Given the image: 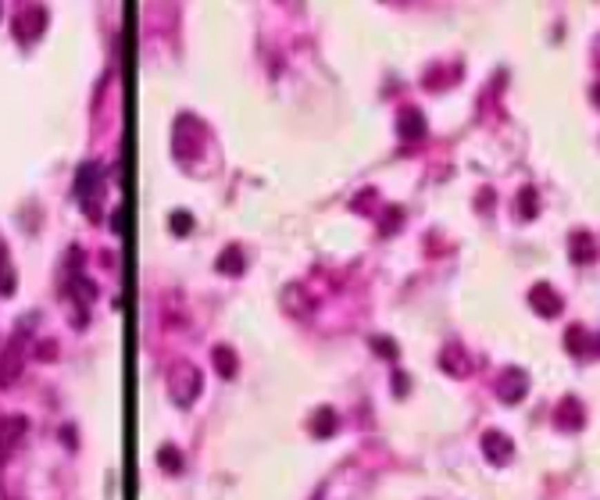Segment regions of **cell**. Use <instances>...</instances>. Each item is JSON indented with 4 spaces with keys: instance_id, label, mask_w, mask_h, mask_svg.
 <instances>
[{
    "instance_id": "cell-9",
    "label": "cell",
    "mask_w": 600,
    "mask_h": 500,
    "mask_svg": "<svg viewBox=\"0 0 600 500\" xmlns=\"http://www.w3.org/2000/svg\"><path fill=\"white\" fill-rule=\"evenodd\" d=\"M218 268L225 276H240L243 272V250L240 247H225L222 258H218Z\"/></svg>"
},
{
    "instance_id": "cell-5",
    "label": "cell",
    "mask_w": 600,
    "mask_h": 500,
    "mask_svg": "<svg viewBox=\"0 0 600 500\" xmlns=\"http://www.w3.org/2000/svg\"><path fill=\"white\" fill-rule=\"evenodd\" d=\"M529 304L540 311L543 318H554L557 311H561V300L554 297V289L547 286V282H540V286H532V294H529Z\"/></svg>"
},
{
    "instance_id": "cell-2",
    "label": "cell",
    "mask_w": 600,
    "mask_h": 500,
    "mask_svg": "<svg viewBox=\"0 0 600 500\" xmlns=\"http://www.w3.org/2000/svg\"><path fill=\"white\" fill-rule=\"evenodd\" d=\"M43 26H47V11L43 8H22L14 15V36L18 39H26V44H32V39L43 32Z\"/></svg>"
},
{
    "instance_id": "cell-15",
    "label": "cell",
    "mask_w": 600,
    "mask_h": 500,
    "mask_svg": "<svg viewBox=\"0 0 600 500\" xmlns=\"http://www.w3.org/2000/svg\"><path fill=\"white\" fill-rule=\"evenodd\" d=\"M318 436H325V432H333L336 429V419H333V414H329V411H318V419H315V425H311Z\"/></svg>"
},
{
    "instance_id": "cell-8",
    "label": "cell",
    "mask_w": 600,
    "mask_h": 500,
    "mask_svg": "<svg viewBox=\"0 0 600 500\" xmlns=\"http://www.w3.org/2000/svg\"><path fill=\"white\" fill-rule=\"evenodd\" d=\"M554 422L561 425V429H568V432H575L579 425H583V411H579V404L568 397L561 407H557V414H554Z\"/></svg>"
},
{
    "instance_id": "cell-4",
    "label": "cell",
    "mask_w": 600,
    "mask_h": 500,
    "mask_svg": "<svg viewBox=\"0 0 600 500\" xmlns=\"http://www.w3.org/2000/svg\"><path fill=\"white\" fill-rule=\"evenodd\" d=\"M483 450H486V457L493 465H504V461H511V454H514V447H511V440L504 432H486L483 436Z\"/></svg>"
},
{
    "instance_id": "cell-3",
    "label": "cell",
    "mask_w": 600,
    "mask_h": 500,
    "mask_svg": "<svg viewBox=\"0 0 600 500\" xmlns=\"http://www.w3.org/2000/svg\"><path fill=\"white\" fill-rule=\"evenodd\" d=\"M525 390H529V379H525V372H519V368H507L501 375V386H496L501 401H507V404H519L525 397Z\"/></svg>"
},
{
    "instance_id": "cell-14",
    "label": "cell",
    "mask_w": 600,
    "mask_h": 500,
    "mask_svg": "<svg viewBox=\"0 0 600 500\" xmlns=\"http://www.w3.org/2000/svg\"><path fill=\"white\" fill-rule=\"evenodd\" d=\"M565 343H568V350H572V354H586V347H583V329H579V325H572V329H568Z\"/></svg>"
},
{
    "instance_id": "cell-10",
    "label": "cell",
    "mask_w": 600,
    "mask_h": 500,
    "mask_svg": "<svg viewBox=\"0 0 600 500\" xmlns=\"http://www.w3.org/2000/svg\"><path fill=\"white\" fill-rule=\"evenodd\" d=\"M14 375H18V354L4 350V354H0V390L11 386V383H14Z\"/></svg>"
},
{
    "instance_id": "cell-6",
    "label": "cell",
    "mask_w": 600,
    "mask_h": 500,
    "mask_svg": "<svg viewBox=\"0 0 600 500\" xmlns=\"http://www.w3.org/2000/svg\"><path fill=\"white\" fill-rule=\"evenodd\" d=\"M440 368H443V372H450V375H458V379H461V375H468V372H472V358H468V354H465L461 347H450V350H443V354H440Z\"/></svg>"
},
{
    "instance_id": "cell-1",
    "label": "cell",
    "mask_w": 600,
    "mask_h": 500,
    "mask_svg": "<svg viewBox=\"0 0 600 500\" xmlns=\"http://www.w3.org/2000/svg\"><path fill=\"white\" fill-rule=\"evenodd\" d=\"M197 393H200V372L190 361H175L168 368V397L179 407H186V404L197 401Z\"/></svg>"
},
{
    "instance_id": "cell-16",
    "label": "cell",
    "mask_w": 600,
    "mask_h": 500,
    "mask_svg": "<svg viewBox=\"0 0 600 500\" xmlns=\"http://www.w3.org/2000/svg\"><path fill=\"white\" fill-rule=\"evenodd\" d=\"M190 229H193V218H190V215H182V211H175V215H172V233H175V236L190 233Z\"/></svg>"
},
{
    "instance_id": "cell-18",
    "label": "cell",
    "mask_w": 600,
    "mask_h": 500,
    "mask_svg": "<svg viewBox=\"0 0 600 500\" xmlns=\"http://www.w3.org/2000/svg\"><path fill=\"white\" fill-rule=\"evenodd\" d=\"M371 343H376V350H383V358H393V354H397V343L393 340H371Z\"/></svg>"
},
{
    "instance_id": "cell-17",
    "label": "cell",
    "mask_w": 600,
    "mask_h": 500,
    "mask_svg": "<svg viewBox=\"0 0 600 500\" xmlns=\"http://www.w3.org/2000/svg\"><path fill=\"white\" fill-rule=\"evenodd\" d=\"M157 457H161L164 465H168V472H179V468H182V461H179V454H175L172 447H164V450H161Z\"/></svg>"
},
{
    "instance_id": "cell-7",
    "label": "cell",
    "mask_w": 600,
    "mask_h": 500,
    "mask_svg": "<svg viewBox=\"0 0 600 500\" xmlns=\"http://www.w3.org/2000/svg\"><path fill=\"white\" fill-rule=\"evenodd\" d=\"M100 182V164L86 161V164H79V175H75V193L79 197H90V190Z\"/></svg>"
},
{
    "instance_id": "cell-20",
    "label": "cell",
    "mask_w": 600,
    "mask_h": 500,
    "mask_svg": "<svg viewBox=\"0 0 600 500\" xmlns=\"http://www.w3.org/2000/svg\"><path fill=\"white\" fill-rule=\"evenodd\" d=\"M0 268H4V247H0Z\"/></svg>"
},
{
    "instance_id": "cell-11",
    "label": "cell",
    "mask_w": 600,
    "mask_h": 500,
    "mask_svg": "<svg viewBox=\"0 0 600 500\" xmlns=\"http://www.w3.org/2000/svg\"><path fill=\"white\" fill-rule=\"evenodd\" d=\"M215 368L225 375V379H233L236 375V354L229 347H215Z\"/></svg>"
},
{
    "instance_id": "cell-19",
    "label": "cell",
    "mask_w": 600,
    "mask_h": 500,
    "mask_svg": "<svg viewBox=\"0 0 600 500\" xmlns=\"http://www.w3.org/2000/svg\"><path fill=\"white\" fill-rule=\"evenodd\" d=\"M36 350H39V354H36V358H47V361L54 358V343H39Z\"/></svg>"
},
{
    "instance_id": "cell-12",
    "label": "cell",
    "mask_w": 600,
    "mask_h": 500,
    "mask_svg": "<svg viewBox=\"0 0 600 500\" xmlns=\"http://www.w3.org/2000/svg\"><path fill=\"white\" fill-rule=\"evenodd\" d=\"M400 122H404V125H400V133H404V136H422V133H425L422 115H418V111H411V108L400 115Z\"/></svg>"
},
{
    "instance_id": "cell-13",
    "label": "cell",
    "mask_w": 600,
    "mask_h": 500,
    "mask_svg": "<svg viewBox=\"0 0 600 500\" xmlns=\"http://www.w3.org/2000/svg\"><path fill=\"white\" fill-rule=\"evenodd\" d=\"M22 429H26L22 419H0V443H11Z\"/></svg>"
}]
</instances>
